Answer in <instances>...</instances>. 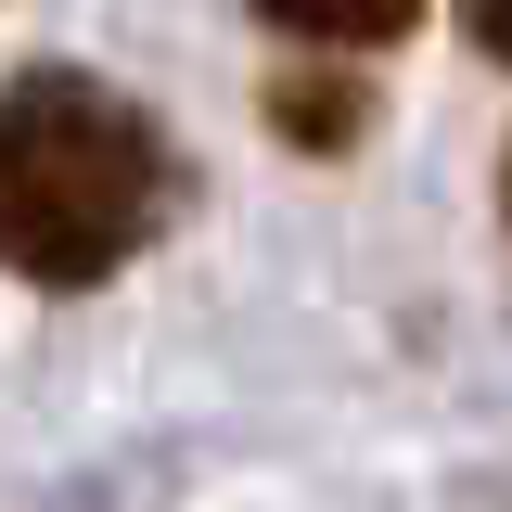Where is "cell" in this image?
I'll list each match as a JSON object with an SVG mask.
<instances>
[{
    "mask_svg": "<svg viewBox=\"0 0 512 512\" xmlns=\"http://www.w3.org/2000/svg\"><path fill=\"white\" fill-rule=\"evenodd\" d=\"M167 192H180V154L128 90L77 77V64L0 77V269L90 295L103 269L154 244Z\"/></svg>",
    "mask_w": 512,
    "mask_h": 512,
    "instance_id": "obj_1",
    "label": "cell"
},
{
    "mask_svg": "<svg viewBox=\"0 0 512 512\" xmlns=\"http://www.w3.org/2000/svg\"><path fill=\"white\" fill-rule=\"evenodd\" d=\"M244 13L282 39H320V52H384V39L423 26V0H244Z\"/></svg>",
    "mask_w": 512,
    "mask_h": 512,
    "instance_id": "obj_2",
    "label": "cell"
},
{
    "mask_svg": "<svg viewBox=\"0 0 512 512\" xmlns=\"http://www.w3.org/2000/svg\"><path fill=\"white\" fill-rule=\"evenodd\" d=\"M269 128H282L295 154H346V141L372 128V90H359V77H269Z\"/></svg>",
    "mask_w": 512,
    "mask_h": 512,
    "instance_id": "obj_3",
    "label": "cell"
},
{
    "mask_svg": "<svg viewBox=\"0 0 512 512\" xmlns=\"http://www.w3.org/2000/svg\"><path fill=\"white\" fill-rule=\"evenodd\" d=\"M461 26H474V52L512 64V0H461Z\"/></svg>",
    "mask_w": 512,
    "mask_h": 512,
    "instance_id": "obj_4",
    "label": "cell"
},
{
    "mask_svg": "<svg viewBox=\"0 0 512 512\" xmlns=\"http://www.w3.org/2000/svg\"><path fill=\"white\" fill-rule=\"evenodd\" d=\"M500 218H512V154H500Z\"/></svg>",
    "mask_w": 512,
    "mask_h": 512,
    "instance_id": "obj_5",
    "label": "cell"
}]
</instances>
